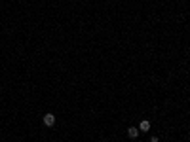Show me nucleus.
Here are the masks:
<instances>
[{"instance_id": "obj_1", "label": "nucleus", "mask_w": 190, "mask_h": 142, "mask_svg": "<svg viewBox=\"0 0 190 142\" xmlns=\"http://www.w3.org/2000/svg\"><path fill=\"white\" fill-rule=\"evenodd\" d=\"M42 121H44L46 127H53V125H55V116H53V114H46Z\"/></svg>"}, {"instance_id": "obj_2", "label": "nucleus", "mask_w": 190, "mask_h": 142, "mask_svg": "<svg viewBox=\"0 0 190 142\" xmlns=\"http://www.w3.org/2000/svg\"><path fill=\"white\" fill-rule=\"evenodd\" d=\"M139 131H143V133L150 131V121H148V119H143L141 123H139Z\"/></svg>"}, {"instance_id": "obj_3", "label": "nucleus", "mask_w": 190, "mask_h": 142, "mask_svg": "<svg viewBox=\"0 0 190 142\" xmlns=\"http://www.w3.org/2000/svg\"><path fill=\"white\" fill-rule=\"evenodd\" d=\"M127 136L129 138H137L139 136V127H129L127 129Z\"/></svg>"}, {"instance_id": "obj_4", "label": "nucleus", "mask_w": 190, "mask_h": 142, "mask_svg": "<svg viewBox=\"0 0 190 142\" xmlns=\"http://www.w3.org/2000/svg\"><path fill=\"white\" fill-rule=\"evenodd\" d=\"M150 142H160V138L158 136H150Z\"/></svg>"}]
</instances>
